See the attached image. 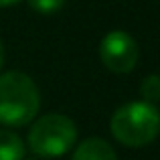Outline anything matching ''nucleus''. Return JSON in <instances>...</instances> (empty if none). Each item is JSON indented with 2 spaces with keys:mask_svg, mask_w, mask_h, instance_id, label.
Returning <instances> with one entry per match:
<instances>
[{
  "mask_svg": "<svg viewBox=\"0 0 160 160\" xmlns=\"http://www.w3.org/2000/svg\"><path fill=\"white\" fill-rule=\"evenodd\" d=\"M41 108V93L31 77L22 71L0 75V124L20 128L32 122Z\"/></svg>",
  "mask_w": 160,
  "mask_h": 160,
  "instance_id": "nucleus-1",
  "label": "nucleus"
},
{
  "mask_svg": "<svg viewBox=\"0 0 160 160\" xmlns=\"http://www.w3.org/2000/svg\"><path fill=\"white\" fill-rule=\"evenodd\" d=\"M112 134L120 144L140 148L156 140L160 134V113L152 103L130 102L112 116Z\"/></svg>",
  "mask_w": 160,
  "mask_h": 160,
  "instance_id": "nucleus-2",
  "label": "nucleus"
},
{
  "mask_svg": "<svg viewBox=\"0 0 160 160\" xmlns=\"http://www.w3.org/2000/svg\"><path fill=\"white\" fill-rule=\"evenodd\" d=\"M77 140V126L63 113H45L32 124L28 132V148L43 158H57L67 154Z\"/></svg>",
  "mask_w": 160,
  "mask_h": 160,
  "instance_id": "nucleus-3",
  "label": "nucleus"
},
{
  "mask_svg": "<svg viewBox=\"0 0 160 160\" xmlns=\"http://www.w3.org/2000/svg\"><path fill=\"white\" fill-rule=\"evenodd\" d=\"M99 57L113 73H130L138 63L140 49L134 37L126 31H112L99 43Z\"/></svg>",
  "mask_w": 160,
  "mask_h": 160,
  "instance_id": "nucleus-4",
  "label": "nucleus"
},
{
  "mask_svg": "<svg viewBox=\"0 0 160 160\" xmlns=\"http://www.w3.org/2000/svg\"><path fill=\"white\" fill-rule=\"evenodd\" d=\"M73 160H118V156L103 138H87L77 146Z\"/></svg>",
  "mask_w": 160,
  "mask_h": 160,
  "instance_id": "nucleus-5",
  "label": "nucleus"
},
{
  "mask_svg": "<svg viewBox=\"0 0 160 160\" xmlns=\"http://www.w3.org/2000/svg\"><path fill=\"white\" fill-rule=\"evenodd\" d=\"M27 146L18 134L10 130H0V160H22Z\"/></svg>",
  "mask_w": 160,
  "mask_h": 160,
  "instance_id": "nucleus-6",
  "label": "nucleus"
},
{
  "mask_svg": "<svg viewBox=\"0 0 160 160\" xmlns=\"http://www.w3.org/2000/svg\"><path fill=\"white\" fill-rule=\"evenodd\" d=\"M140 93H142V102L146 103H152L154 102H160V75L152 73L148 77H144L140 85Z\"/></svg>",
  "mask_w": 160,
  "mask_h": 160,
  "instance_id": "nucleus-7",
  "label": "nucleus"
},
{
  "mask_svg": "<svg viewBox=\"0 0 160 160\" xmlns=\"http://www.w3.org/2000/svg\"><path fill=\"white\" fill-rule=\"evenodd\" d=\"M65 0H28V6L39 14H55L57 10H61Z\"/></svg>",
  "mask_w": 160,
  "mask_h": 160,
  "instance_id": "nucleus-8",
  "label": "nucleus"
},
{
  "mask_svg": "<svg viewBox=\"0 0 160 160\" xmlns=\"http://www.w3.org/2000/svg\"><path fill=\"white\" fill-rule=\"evenodd\" d=\"M4 59H6V51H4V45H2V41H0V69H2V65H4Z\"/></svg>",
  "mask_w": 160,
  "mask_h": 160,
  "instance_id": "nucleus-9",
  "label": "nucleus"
},
{
  "mask_svg": "<svg viewBox=\"0 0 160 160\" xmlns=\"http://www.w3.org/2000/svg\"><path fill=\"white\" fill-rule=\"evenodd\" d=\"M16 2H20V0H0V8H4V6H12V4H16Z\"/></svg>",
  "mask_w": 160,
  "mask_h": 160,
  "instance_id": "nucleus-10",
  "label": "nucleus"
}]
</instances>
